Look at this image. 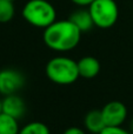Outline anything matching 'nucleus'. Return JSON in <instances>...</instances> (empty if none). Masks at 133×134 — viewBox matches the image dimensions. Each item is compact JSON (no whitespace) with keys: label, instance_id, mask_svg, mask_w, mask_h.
Here are the masks:
<instances>
[{"label":"nucleus","instance_id":"1","mask_svg":"<svg viewBox=\"0 0 133 134\" xmlns=\"http://www.w3.org/2000/svg\"><path fill=\"white\" fill-rule=\"evenodd\" d=\"M81 31L70 20H56L42 33L44 44L52 51L64 53L74 49L81 39Z\"/></svg>","mask_w":133,"mask_h":134},{"label":"nucleus","instance_id":"2","mask_svg":"<svg viewBox=\"0 0 133 134\" xmlns=\"http://www.w3.org/2000/svg\"><path fill=\"white\" fill-rule=\"evenodd\" d=\"M45 73L53 83L61 86L72 85L80 78L77 61L65 55L49 59L45 67Z\"/></svg>","mask_w":133,"mask_h":134},{"label":"nucleus","instance_id":"3","mask_svg":"<svg viewBox=\"0 0 133 134\" xmlns=\"http://www.w3.org/2000/svg\"><path fill=\"white\" fill-rule=\"evenodd\" d=\"M23 18L38 28H46L57 20V11L47 0H28L23 7Z\"/></svg>","mask_w":133,"mask_h":134},{"label":"nucleus","instance_id":"4","mask_svg":"<svg viewBox=\"0 0 133 134\" xmlns=\"http://www.w3.org/2000/svg\"><path fill=\"white\" fill-rule=\"evenodd\" d=\"M94 26L107 30L115 25L119 18V8L114 0H94L88 6Z\"/></svg>","mask_w":133,"mask_h":134},{"label":"nucleus","instance_id":"5","mask_svg":"<svg viewBox=\"0 0 133 134\" xmlns=\"http://www.w3.org/2000/svg\"><path fill=\"white\" fill-rule=\"evenodd\" d=\"M25 85V76L18 69L5 68L0 71V94L6 97L18 94Z\"/></svg>","mask_w":133,"mask_h":134},{"label":"nucleus","instance_id":"6","mask_svg":"<svg viewBox=\"0 0 133 134\" xmlns=\"http://www.w3.org/2000/svg\"><path fill=\"white\" fill-rule=\"evenodd\" d=\"M100 111L106 126H123L129 115V111L125 104L118 100L107 102Z\"/></svg>","mask_w":133,"mask_h":134},{"label":"nucleus","instance_id":"7","mask_svg":"<svg viewBox=\"0 0 133 134\" xmlns=\"http://www.w3.org/2000/svg\"><path fill=\"white\" fill-rule=\"evenodd\" d=\"M1 112L20 120L26 113V104L19 94H11L1 99Z\"/></svg>","mask_w":133,"mask_h":134},{"label":"nucleus","instance_id":"8","mask_svg":"<svg viewBox=\"0 0 133 134\" xmlns=\"http://www.w3.org/2000/svg\"><path fill=\"white\" fill-rule=\"evenodd\" d=\"M78 64V71H79V76L84 79H94L99 73H100L101 65L97 58L92 55H86L80 58L77 61Z\"/></svg>","mask_w":133,"mask_h":134},{"label":"nucleus","instance_id":"9","mask_svg":"<svg viewBox=\"0 0 133 134\" xmlns=\"http://www.w3.org/2000/svg\"><path fill=\"white\" fill-rule=\"evenodd\" d=\"M84 127L91 134H99L106 127L100 109H92L84 116Z\"/></svg>","mask_w":133,"mask_h":134},{"label":"nucleus","instance_id":"10","mask_svg":"<svg viewBox=\"0 0 133 134\" xmlns=\"http://www.w3.org/2000/svg\"><path fill=\"white\" fill-rule=\"evenodd\" d=\"M70 20L81 31V33L88 32L94 26V23L92 20L91 13L88 9H78V11L73 12L70 16Z\"/></svg>","mask_w":133,"mask_h":134},{"label":"nucleus","instance_id":"11","mask_svg":"<svg viewBox=\"0 0 133 134\" xmlns=\"http://www.w3.org/2000/svg\"><path fill=\"white\" fill-rule=\"evenodd\" d=\"M19 120L6 113H0V134H19Z\"/></svg>","mask_w":133,"mask_h":134},{"label":"nucleus","instance_id":"12","mask_svg":"<svg viewBox=\"0 0 133 134\" xmlns=\"http://www.w3.org/2000/svg\"><path fill=\"white\" fill-rule=\"evenodd\" d=\"M19 134H51V131L41 121H31L20 128Z\"/></svg>","mask_w":133,"mask_h":134},{"label":"nucleus","instance_id":"13","mask_svg":"<svg viewBox=\"0 0 133 134\" xmlns=\"http://www.w3.org/2000/svg\"><path fill=\"white\" fill-rule=\"evenodd\" d=\"M15 7L9 0H0V24L9 23L14 18Z\"/></svg>","mask_w":133,"mask_h":134},{"label":"nucleus","instance_id":"14","mask_svg":"<svg viewBox=\"0 0 133 134\" xmlns=\"http://www.w3.org/2000/svg\"><path fill=\"white\" fill-rule=\"evenodd\" d=\"M99 134H132L123 126H106Z\"/></svg>","mask_w":133,"mask_h":134},{"label":"nucleus","instance_id":"15","mask_svg":"<svg viewBox=\"0 0 133 134\" xmlns=\"http://www.w3.org/2000/svg\"><path fill=\"white\" fill-rule=\"evenodd\" d=\"M63 134H87L86 131H84L80 127H75V126H72V127L66 128L63 132Z\"/></svg>","mask_w":133,"mask_h":134},{"label":"nucleus","instance_id":"16","mask_svg":"<svg viewBox=\"0 0 133 134\" xmlns=\"http://www.w3.org/2000/svg\"><path fill=\"white\" fill-rule=\"evenodd\" d=\"M71 1L79 7H85V6H90L94 0H71Z\"/></svg>","mask_w":133,"mask_h":134},{"label":"nucleus","instance_id":"17","mask_svg":"<svg viewBox=\"0 0 133 134\" xmlns=\"http://www.w3.org/2000/svg\"><path fill=\"white\" fill-rule=\"evenodd\" d=\"M130 132H131L133 134V119H132V121H131V124H130Z\"/></svg>","mask_w":133,"mask_h":134},{"label":"nucleus","instance_id":"18","mask_svg":"<svg viewBox=\"0 0 133 134\" xmlns=\"http://www.w3.org/2000/svg\"><path fill=\"white\" fill-rule=\"evenodd\" d=\"M0 113H1V99H0Z\"/></svg>","mask_w":133,"mask_h":134},{"label":"nucleus","instance_id":"19","mask_svg":"<svg viewBox=\"0 0 133 134\" xmlns=\"http://www.w3.org/2000/svg\"><path fill=\"white\" fill-rule=\"evenodd\" d=\"M9 1H12V2H14V1H15V0H9Z\"/></svg>","mask_w":133,"mask_h":134}]
</instances>
